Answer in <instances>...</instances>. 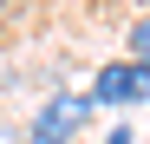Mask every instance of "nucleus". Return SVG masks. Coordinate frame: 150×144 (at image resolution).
<instances>
[{"label": "nucleus", "instance_id": "nucleus-1", "mask_svg": "<svg viewBox=\"0 0 150 144\" xmlns=\"http://www.w3.org/2000/svg\"><path fill=\"white\" fill-rule=\"evenodd\" d=\"M85 98H91L98 111L144 105V98H150V66H137V59H111V66H98V79L85 85Z\"/></svg>", "mask_w": 150, "mask_h": 144}, {"label": "nucleus", "instance_id": "nucleus-2", "mask_svg": "<svg viewBox=\"0 0 150 144\" xmlns=\"http://www.w3.org/2000/svg\"><path fill=\"white\" fill-rule=\"evenodd\" d=\"M91 118H98V105L85 98V92H52V98H46V111L33 118V131H46V138H79L85 125H91Z\"/></svg>", "mask_w": 150, "mask_h": 144}, {"label": "nucleus", "instance_id": "nucleus-3", "mask_svg": "<svg viewBox=\"0 0 150 144\" xmlns=\"http://www.w3.org/2000/svg\"><path fill=\"white\" fill-rule=\"evenodd\" d=\"M124 59H137V66H150V13H137L131 26H124Z\"/></svg>", "mask_w": 150, "mask_h": 144}, {"label": "nucleus", "instance_id": "nucleus-4", "mask_svg": "<svg viewBox=\"0 0 150 144\" xmlns=\"http://www.w3.org/2000/svg\"><path fill=\"white\" fill-rule=\"evenodd\" d=\"M105 144H137V131H131V125H111V131H105Z\"/></svg>", "mask_w": 150, "mask_h": 144}, {"label": "nucleus", "instance_id": "nucleus-5", "mask_svg": "<svg viewBox=\"0 0 150 144\" xmlns=\"http://www.w3.org/2000/svg\"><path fill=\"white\" fill-rule=\"evenodd\" d=\"M26 144H65V138H46V131H26Z\"/></svg>", "mask_w": 150, "mask_h": 144}, {"label": "nucleus", "instance_id": "nucleus-6", "mask_svg": "<svg viewBox=\"0 0 150 144\" xmlns=\"http://www.w3.org/2000/svg\"><path fill=\"white\" fill-rule=\"evenodd\" d=\"M7 13H13V0H0V20H7Z\"/></svg>", "mask_w": 150, "mask_h": 144}, {"label": "nucleus", "instance_id": "nucleus-7", "mask_svg": "<svg viewBox=\"0 0 150 144\" xmlns=\"http://www.w3.org/2000/svg\"><path fill=\"white\" fill-rule=\"evenodd\" d=\"M131 7H137V13H150V0H131Z\"/></svg>", "mask_w": 150, "mask_h": 144}]
</instances>
